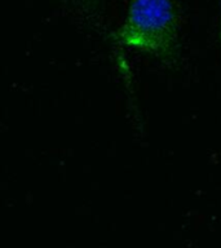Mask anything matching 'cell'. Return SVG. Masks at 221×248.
<instances>
[{
  "label": "cell",
  "instance_id": "obj_1",
  "mask_svg": "<svg viewBox=\"0 0 221 248\" xmlns=\"http://www.w3.org/2000/svg\"><path fill=\"white\" fill-rule=\"evenodd\" d=\"M180 31V15L172 0H132L118 38L140 52L163 57L174 50Z\"/></svg>",
  "mask_w": 221,
  "mask_h": 248
}]
</instances>
